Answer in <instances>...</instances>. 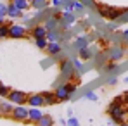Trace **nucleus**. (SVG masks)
Returning a JSON list of instances; mask_svg holds the SVG:
<instances>
[{"instance_id":"36","label":"nucleus","mask_w":128,"mask_h":126,"mask_svg":"<svg viewBox=\"0 0 128 126\" xmlns=\"http://www.w3.org/2000/svg\"><path fill=\"white\" fill-rule=\"evenodd\" d=\"M107 83H109V85H116V83H118V78H116V76H111V78L107 80Z\"/></svg>"},{"instance_id":"30","label":"nucleus","mask_w":128,"mask_h":126,"mask_svg":"<svg viewBox=\"0 0 128 126\" xmlns=\"http://www.w3.org/2000/svg\"><path fill=\"white\" fill-rule=\"evenodd\" d=\"M116 67H118V64L114 62V61H109V62L104 66V69H106V71H109V73H111V71H116Z\"/></svg>"},{"instance_id":"38","label":"nucleus","mask_w":128,"mask_h":126,"mask_svg":"<svg viewBox=\"0 0 128 126\" xmlns=\"http://www.w3.org/2000/svg\"><path fill=\"white\" fill-rule=\"evenodd\" d=\"M4 22H5V16H2V14H0V24H4Z\"/></svg>"},{"instance_id":"14","label":"nucleus","mask_w":128,"mask_h":126,"mask_svg":"<svg viewBox=\"0 0 128 126\" xmlns=\"http://www.w3.org/2000/svg\"><path fill=\"white\" fill-rule=\"evenodd\" d=\"M43 118V112L40 111V107H30V123H38Z\"/></svg>"},{"instance_id":"26","label":"nucleus","mask_w":128,"mask_h":126,"mask_svg":"<svg viewBox=\"0 0 128 126\" xmlns=\"http://www.w3.org/2000/svg\"><path fill=\"white\" fill-rule=\"evenodd\" d=\"M35 45H36V48L45 50L47 45H48V40H47V38H36V40H35Z\"/></svg>"},{"instance_id":"27","label":"nucleus","mask_w":128,"mask_h":126,"mask_svg":"<svg viewBox=\"0 0 128 126\" xmlns=\"http://www.w3.org/2000/svg\"><path fill=\"white\" fill-rule=\"evenodd\" d=\"M83 99H86V100H92V102H97V100H99L97 93H95V92H92V90H86L85 95H83Z\"/></svg>"},{"instance_id":"29","label":"nucleus","mask_w":128,"mask_h":126,"mask_svg":"<svg viewBox=\"0 0 128 126\" xmlns=\"http://www.w3.org/2000/svg\"><path fill=\"white\" fill-rule=\"evenodd\" d=\"M76 12H85V5L80 0H74V14Z\"/></svg>"},{"instance_id":"13","label":"nucleus","mask_w":128,"mask_h":126,"mask_svg":"<svg viewBox=\"0 0 128 126\" xmlns=\"http://www.w3.org/2000/svg\"><path fill=\"white\" fill-rule=\"evenodd\" d=\"M22 12H24V10L18 9L12 2H9V3H7V16H9L10 19H19V17H22Z\"/></svg>"},{"instance_id":"1","label":"nucleus","mask_w":128,"mask_h":126,"mask_svg":"<svg viewBox=\"0 0 128 126\" xmlns=\"http://www.w3.org/2000/svg\"><path fill=\"white\" fill-rule=\"evenodd\" d=\"M59 71H61V76L66 78V80H69V81H71L73 76H78V73L74 69V64H73V59H64V61H61Z\"/></svg>"},{"instance_id":"24","label":"nucleus","mask_w":128,"mask_h":126,"mask_svg":"<svg viewBox=\"0 0 128 126\" xmlns=\"http://www.w3.org/2000/svg\"><path fill=\"white\" fill-rule=\"evenodd\" d=\"M0 105H2V114H12V111H14V104L12 102H0Z\"/></svg>"},{"instance_id":"2","label":"nucleus","mask_w":128,"mask_h":126,"mask_svg":"<svg viewBox=\"0 0 128 126\" xmlns=\"http://www.w3.org/2000/svg\"><path fill=\"white\" fill-rule=\"evenodd\" d=\"M123 9H114L112 5H104V7H99V14L106 19H111V21H118L120 16H121Z\"/></svg>"},{"instance_id":"39","label":"nucleus","mask_w":128,"mask_h":126,"mask_svg":"<svg viewBox=\"0 0 128 126\" xmlns=\"http://www.w3.org/2000/svg\"><path fill=\"white\" fill-rule=\"evenodd\" d=\"M120 126H128V123H123V125H120Z\"/></svg>"},{"instance_id":"20","label":"nucleus","mask_w":128,"mask_h":126,"mask_svg":"<svg viewBox=\"0 0 128 126\" xmlns=\"http://www.w3.org/2000/svg\"><path fill=\"white\" fill-rule=\"evenodd\" d=\"M90 40H92V36H78V38L74 40V45H76L78 50H80V48H83V47H88Z\"/></svg>"},{"instance_id":"17","label":"nucleus","mask_w":128,"mask_h":126,"mask_svg":"<svg viewBox=\"0 0 128 126\" xmlns=\"http://www.w3.org/2000/svg\"><path fill=\"white\" fill-rule=\"evenodd\" d=\"M43 99H45V105H54L57 104V97L54 92H42Z\"/></svg>"},{"instance_id":"33","label":"nucleus","mask_w":128,"mask_h":126,"mask_svg":"<svg viewBox=\"0 0 128 126\" xmlns=\"http://www.w3.org/2000/svg\"><path fill=\"white\" fill-rule=\"evenodd\" d=\"M0 14L2 16H7V3H2L0 2Z\"/></svg>"},{"instance_id":"5","label":"nucleus","mask_w":128,"mask_h":126,"mask_svg":"<svg viewBox=\"0 0 128 126\" xmlns=\"http://www.w3.org/2000/svg\"><path fill=\"white\" fill-rule=\"evenodd\" d=\"M12 119L16 121H22V123H30V109L26 105H14L12 111Z\"/></svg>"},{"instance_id":"11","label":"nucleus","mask_w":128,"mask_h":126,"mask_svg":"<svg viewBox=\"0 0 128 126\" xmlns=\"http://www.w3.org/2000/svg\"><path fill=\"white\" fill-rule=\"evenodd\" d=\"M28 104H30V107H42V105H45V99L42 93H30Z\"/></svg>"},{"instance_id":"21","label":"nucleus","mask_w":128,"mask_h":126,"mask_svg":"<svg viewBox=\"0 0 128 126\" xmlns=\"http://www.w3.org/2000/svg\"><path fill=\"white\" fill-rule=\"evenodd\" d=\"M36 126H54V118L50 114H43V118L36 123Z\"/></svg>"},{"instance_id":"34","label":"nucleus","mask_w":128,"mask_h":126,"mask_svg":"<svg viewBox=\"0 0 128 126\" xmlns=\"http://www.w3.org/2000/svg\"><path fill=\"white\" fill-rule=\"evenodd\" d=\"M112 102H116V104H125V99H123V95H118V97H114V100Z\"/></svg>"},{"instance_id":"37","label":"nucleus","mask_w":128,"mask_h":126,"mask_svg":"<svg viewBox=\"0 0 128 126\" xmlns=\"http://www.w3.org/2000/svg\"><path fill=\"white\" fill-rule=\"evenodd\" d=\"M123 40L128 43V29H125V31H123Z\"/></svg>"},{"instance_id":"3","label":"nucleus","mask_w":128,"mask_h":126,"mask_svg":"<svg viewBox=\"0 0 128 126\" xmlns=\"http://www.w3.org/2000/svg\"><path fill=\"white\" fill-rule=\"evenodd\" d=\"M28 97H30V95H28L26 92H21V90H10L7 100L12 102L14 105H26L28 104Z\"/></svg>"},{"instance_id":"4","label":"nucleus","mask_w":128,"mask_h":126,"mask_svg":"<svg viewBox=\"0 0 128 126\" xmlns=\"http://www.w3.org/2000/svg\"><path fill=\"white\" fill-rule=\"evenodd\" d=\"M125 54H126V50H125V47H121V45H112V47H109L106 50L107 59H109V61H114V62L121 61V59L125 57Z\"/></svg>"},{"instance_id":"23","label":"nucleus","mask_w":128,"mask_h":126,"mask_svg":"<svg viewBox=\"0 0 128 126\" xmlns=\"http://www.w3.org/2000/svg\"><path fill=\"white\" fill-rule=\"evenodd\" d=\"M9 31H10V22L0 24V40L2 38H9Z\"/></svg>"},{"instance_id":"16","label":"nucleus","mask_w":128,"mask_h":126,"mask_svg":"<svg viewBox=\"0 0 128 126\" xmlns=\"http://www.w3.org/2000/svg\"><path fill=\"white\" fill-rule=\"evenodd\" d=\"M78 55H80V59H82V61H90V59H92V55H94V50H92L90 47H83V48H80V50H78Z\"/></svg>"},{"instance_id":"28","label":"nucleus","mask_w":128,"mask_h":126,"mask_svg":"<svg viewBox=\"0 0 128 126\" xmlns=\"http://www.w3.org/2000/svg\"><path fill=\"white\" fill-rule=\"evenodd\" d=\"M10 90H12V88H9L7 85H2V83H0V97H2V99H7V97H9V93H10Z\"/></svg>"},{"instance_id":"8","label":"nucleus","mask_w":128,"mask_h":126,"mask_svg":"<svg viewBox=\"0 0 128 126\" xmlns=\"http://www.w3.org/2000/svg\"><path fill=\"white\" fill-rule=\"evenodd\" d=\"M54 93H56V97H57V100L59 102H68V100H71V93H69V90L66 88V83L62 85H57V88L54 90Z\"/></svg>"},{"instance_id":"40","label":"nucleus","mask_w":128,"mask_h":126,"mask_svg":"<svg viewBox=\"0 0 128 126\" xmlns=\"http://www.w3.org/2000/svg\"><path fill=\"white\" fill-rule=\"evenodd\" d=\"M0 116H4V114H2V105H0Z\"/></svg>"},{"instance_id":"7","label":"nucleus","mask_w":128,"mask_h":126,"mask_svg":"<svg viewBox=\"0 0 128 126\" xmlns=\"http://www.w3.org/2000/svg\"><path fill=\"white\" fill-rule=\"evenodd\" d=\"M28 36V29L21 26V24H10V31H9V38H14V40H21Z\"/></svg>"},{"instance_id":"25","label":"nucleus","mask_w":128,"mask_h":126,"mask_svg":"<svg viewBox=\"0 0 128 126\" xmlns=\"http://www.w3.org/2000/svg\"><path fill=\"white\" fill-rule=\"evenodd\" d=\"M73 64H74V69H76V73H78V76L85 71V66L82 62V59H73Z\"/></svg>"},{"instance_id":"6","label":"nucleus","mask_w":128,"mask_h":126,"mask_svg":"<svg viewBox=\"0 0 128 126\" xmlns=\"http://www.w3.org/2000/svg\"><path fill=\"white\" fill-rule=\"evenodd\" d=\"M107 114H109V118H126L128 109L121 104L111 102V104L107 105Z\"/></svg>"},{"instance_id":"19","label":"nucleus","mask_w":128,"mask_h":126,"mask_svg":"<svg viewBox=\"0 0 128 126\" xmlns=\"http://www.w3.org/2000/svg\"><path fill=\"white\" fill-rule=\"evenodd\" d=\"M61 38H62V35H61L59 29H50L47 33V40L48 42H61Z\"/></svg>"},{"instance_id":"32","label":"nucleus","mask_w":128,"mask_h":126,"mask_svg":"<svg viewBox=\"0 0 128 126\" xmlns=\"http://www.w3.org/2000/svg\"><path fill=\"white\" fill-rule=\"evenodd\" d=\"M118 21L128 22V9H123V12H121V16H120V19H118Z\"/></svg>"},{"instance_id":"35","label":"nucleus","mask_w":128,"mask_h":126,"mask_svg":"<svg viewBox=\"0 0 128 126\" xmlns=\"http://www.w3.org/2000/svg\"><path fill=\"white\" fill-rule=\"evenodd\" d=\"M52 2V5H56V7H59V5H64L66 3V0H50Z\"/></svg>"},{"instance_id":"31","label":"nucleus","mask_w":128,"mask_h":126,"mask_svg":"<svg viewBox=\"0 0 128 126\" xmlns=\"http://www.w3.org/2000/svg\"><path fill=\"white\" fill-rule=\"evenodd\" d=\"M68 126H80V123H78V119H76V118L69 116V118H68Z\"/></svg>"},{"instance_id":"9","label":"nucleus","mask_w":128,"mask_h":126,"mask_svg":"<svg viewBox=\"0 0 128 126\" xmlns=\"http://www.w3.org/2000/svg\"><path fill=\"white\" fill-rule=\"evenodd\" d=\"M76 22V14L74 12H66L64 10L62 14H61V26L62 28H69V26H73Z\"/></svg>"},{"instance_id":"41","label":"nucleus","mask_w":128,"mask_h":126,"mask_svg":"<svg viewBox=\"0 0 128 126\" xmlns=\"http://www.w3.org/2000/svg\"><path fill=\"white\" fill-rule=\"evenodd\" d=\"M31 2H33V0H30V3H31Z\"/></svg>"},{"instance_id":"10","label":"nucleus","mask_w":128,"mask_h":126,"mask_svg":"<svg viewBox=\"0 0 128 126\" xmlns=\"http://www.w3.org/2000/svg\"><path fill=\"white\" fill-rule=\"evenodd\" d=\"M47 33H48V29L45 28V24H36V26H33L31 28V31H30V35L36 40V38H47Z\"/></svg>"},{"instance_id":"12","label":"nucleus","mask_w":128,"mask_h":126,"mask_svg":"<svg viewBox=\"0 0 128 126\" xmlns=\"http://www.w3.org/2000/svg\"><path fill=\"white\" fill-rule=\"evenodd\" d=\"M47 54L50 55V57H57L59 54H61V50H62V47H61V42H48L47 45Z\"/></svg>"},{"instance_id":"22","label":"nucleus","mask_w":128,"mask_h":126,"mask_svg":"<svg viewBox=\"0 0 128 126\" xmlns=\"http://www.w3.org/2000/svg\"><path fill=\"white\" fill-rule=\"evenodd\" d=\"M18 9H21V10H28L30 7H31V3H30V0H10Z\"/></svg>"},{"instance_id":"15","label":"nucleus","mask_w":128,"mask_h":126,"mask_svg":"<svg viewBox=\"0 0 128 126\" xmlns=\"http://www.w3.org/2000/svg\"><path fill=\"white\" fill-rule=\"evenodd\" d=\"M59 26H61V21L59 19H56V16H48L47 19H45V28L50 31V29H59Z\"/></svg>"},{"instance_id":"18","label":"nucleus","mask_w":128,"mask_h":126,"mask_svg":"<svg viewBox=\"0 0 128 126\" xmlns=\"http://www.w3.org/2000/svg\"><path fill=\"white\" fill-rule=\"evenodd\" d=\"M48 5H50L48 0H33V2H31V7H33L35 10H45Z\"/></svg>"}]
</instances>
